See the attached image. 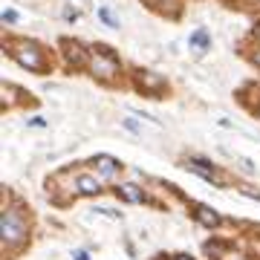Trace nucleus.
I'll list each match as a JSON object with an SVG mask.
<instances>
[{"instance_id": "nucleus-1", "label": "nucleus", "mask_w": 260, "mask_h": 260, "mask_svg": "<svg viewBox=\"0 0 260 260\" xmlns=\"http://www.w3.org/2000/svg\"><path fill=\"white\" fill-rule=\"evenodd\" d=\"M3 52L32 75H49L58 64V52L49 49L35 38H20V35H6L3 38Z\"/></svg>"}, {"instance_id": "nucleus-2", "label": "nucleus", "mask_w": 260, "mask_h": 260, "mask_svg": "<svg viewBox=\"0 0 260 260\" xmlns=\"http://www.w3.org/2000/svg\"><path fill=\"white\" fill-rule=\"evenodd\" d=\"M127 70L130 67H124V61L119 58V52L110 44H102V41L90 44V64H87L90 78H95L104 87H116V84H124Z\"/></svg>"}, {"instance_id": "nucleus-3", "label": "nucleus", "mask_w": 260, "mask_h": 260, "mask_svg": "<svg viewBox=\"0 0 260 260\" xmlns=\"http://www.w3.org/2000/svg\"><path fill=\"white\" fill-rule=\"evenodd\" d=\"M0 237L6 251H20L29 243V211L20 205H6L0 217Z\"/></svg>"}, {"instance_id": "nucleus-4", "label": "nucleus", "mask_w": 260, "mask_h": 260, "mask_svg": "<svg viewBox=\"0 0 260 260\" xmlns=\"http://www.w3.org/2000/svg\"><path fill=\"white\" fill-rule=\"evenodd\" d=\"M127 84L133 87V93L145 95V99H165V95H171V81L165 75H159L156 70H148V67H130Z\"/></svg>"}, {"instance_id": "nucleus-5", "label": "nucleus", "mask_w": 260, "mask_h": 260, "mask_svg": "<svg viewBox=\"0 0 260 260\" xmlns=\"http://www.w3.org/2000/svg\"><path fill=\"white\" fill-rule=\"evenodd\" d=\"M55 52H58V61H61V67H64L67 73H87V64H90V44L64 35L58 41Z\"/></svg>"}, {"instance_id": "nucleus-6", "label": "nucleus", "mask_w": 260, "mask_h": 260, "mask_svg": "<svg viewBox=\"0 0 260 260\" xmlns=\"http://www.w3.org/2000/svg\"><path fill=\"white\" fill-rule=\"evenodd\" d=\"M182 165H185V171H191L194 177L205 179V182H211V185H217V188H225L229 182H232L214 162H208V159H203V156H185Z\"/></svg>"}, {"instance_id": "nucleus-7", "label": "nucleus", "mask_w": 260, "mask_h": 260, "mask_svg": "<svg viewBox=\"0 0 260 260\" xmlns=\"http://www.w3.org/2000/svg\"><path fill=\"white\" fill-rule=\"evenodd\" d=\"M90 165L95 168V174H99L104 182H113V179L124 171V165H121L116 156H110V153H95V156L90 159Z\"/></svg>"}, {"instance_id": "nucleus-8", "label": "nucleus", "mask_w": 260, "mask_h": 260, "mask_svg": "<svg viewBox=\"0 0 260 260\" xmlns=\"http://www.w3.org/2000/svg\"><path fill=\"white\" fill-rule=\"evenodd\" d=\"M188 208H191L194 220L203 225V229H211V232H214V229H220V225H223V217L214 211L211 205H205V203H188Z\"/></svg>"}, {"instance_id": "nucleus-9", "label": "nucleus", "mask_w": 260, "mask_h": 260, "mask_svg": "<svg viewBox=\"0 0 260 260\" xmlns=\"http://www.w3.org/2000/svg\"><path fill=\"white\" fill-rule=\"evenodd\" d=\"M75 194H81V197L104 194V179L99 174H75Z\"/></svg>"}, {"instance_id": "nucleus-10", "label": "nucleus", "mask_w": 260, "mask_h": 260, "mask_svg": "<svg viewBox=\"0 0 260 260\" xmlns=\"http://www.w3.org/2000/svg\"><path fill=\"white\" fill-rule=\"evenodd\" d=\"M113 194L119 197V200H124V203H133V205H145V203H150V197L145 194V188L133 185V182H116Z\"/></svg>"}, {"instance_id": "nucleus-11", "label": "nucleus", "mask_w": 260, "mask_h": 260, "mask_svg": "<svg viewBox=\"0 0 260 260\" xmlns=\"http://www.w3.org/2000/svg\"><path fill=\"white\" fill-rule=\"evenodd\" d=\"M3 99H9L6 107H15V104H35V99H32L26 90L15 87V84H3Z\"/></svg>"}, {"instance_id": "nucleus-12", "label": "nucleus", "mask_w": 260, "mask_h": 260, "mask_svg": "<svg viewBox=\"0 0 260 260\" xmlns=\"http://www.w3.org/2000/svg\"><path fill=\"white\" fill-rule=\"evenodd\" d=\"M188 47H194L197 52H208L211 49V32L208 29H194L188 35Z\"/></svg>"}, {"instance_id": "nucleus-13", "label": "nucleus", "mask_w": 260, "mask_h": 260, "mask_svg": "<svg viewBox=\"0 0 260 260\" xmlns=\"http://www.w3.org/2000/svg\"><path fill=\"white\" fill-rule=\"evenodd\" d=\"M240 52H243V58H246L251 67H257L260 70V44L257 41H251L249 38V44H240Z\"/></svg>"}, {"instance_id": "nucleus-14", "label": "nucleus", "mask_w": 260, "mask_h": 260, "mask_svg": "<svg viewBox=\"0 0 260 260\" xmlns=\"http://www.w3.org/2000/svg\"><path fill=\"white\" fill-rule=\"evenodd\" d=\"M99 20H104V23H107L110 29H119V26H121L119 18H116V15H113V12L107 9V6H99Z\"/></svg>"}, {"instance_id": "nucleus-15", "label": "nucleus", "mask_w": 260, "mask_h": 260, "mask_svg": "<svg viewBox=\"0 0 260 260\" xmlns=\"http://www.w3.org/2000/svg\"><path fill=\"white\" fill-rule=\"evenodd\" d=\"M0 18H3V23H6V26H18V23H20V15L15 9H3V15H0Z\"/></svg>"}, {"instance_id": "nucleus-16", "label": "nucleus", "mask_w": 260, "mask_h": 260, "mask_svg": "<svg viewBox=\"0 0 260 260\" xmlns=\"http://www.w3.org/2000/svg\"><path fill=\"white\" fill-rule=\"evenodd\" d=\"M121 127H127L130 133H136V136H142V127H139V124H136L133 119H124V121H121Z\"/></svg>"}, {"instance_id": "nucleus-17", "label": "nucleus", "mask_w": 260, "mask_h": 260, "mask_svg": "<svg viewBox=\"0 0 260 260\" xmlns=\"http://www.w3.org/2000/svg\"><path fill=\"white\" fill-rule=\"evenodd\" d=\"M249 38H251V41H257V44H260V18L254 20V23H251V32H249Z\"/></svg>"}, {"instance_id": "nucleus-18", "label": "nucleus", "mask_w": 260, "mask_h": 260, "mask_svg": "<svg viewBox=\"0 0 260 260\" xmlns=\"http://www.w3.org/2000/svg\"><path fill=\"white\" fill-rule=\"evenodd\" d=\"M78 18H81V15H78L75 9H64V20H67V23H75Z\"/></svg>"}, {"instance_id": "nucleus-19", "label": "nucleus", "mask_w": 260, "mask_h": 260, "mask_svg": "<svg viewBox=\"0 0 260 260\" xmlns=\"http://www.w3.org/2000/svg\"><path fill=\"white\" fill-rule=\"evenodd\" d=\"M73 260H90V254H87L84 249H75L73 251Z\"/></svg>"}, {"instance_id": "nucleus-20", "label": "nucleus", "mask_w": 260, "mask_h": 260, "mask_svg": "<svg viewBox=\"0 0 260 260\" xmlns=\"http://www.w3.org/2000/svg\"><path fill=\"white\" fill-rule=\"evenodd\" d=\"M29 124H32V127H47V119H41V116H35V119H29Z\"/></svg>"}, {"instance_id": "nucleus-21", "label": "nucleus", "mask_w": 260, "mask_h": 260, "mask_svg": "<svg viewBox=\"0 0 260 260\" xmlns=\"http://www.w3.org/2000/svg\"><path fill=\"white\" fill-rule=\"evenodd\" d=\"M246 191V197H254V200H260V191H251V188H243Z\"/></svg>"}, {"instance_id": "nucleus-22", "label": "nucleus", "mask_w": 260, "mask_h": 260, "mask_svg": "<svg viewBox=\"0 0 260 260\" xmlns=\"http://www.w3.org/2000/svg\"><path fill=\"white\" fill-rule=\"evenodd\" d=\"M168 260H194V257H188V254H174V257H168Z\"/></svg>"}, {"instance_id": "nucleus-23", "label": "nucleus", "mask_w": 260, "mask_h": 260, "mask_svg": "<svg viewBox=\"0 0 260 260\" xmlns=\"http://www.w3.org/2000/svg\"><path fill=\"white\" fill-rule=\"evenodd\" d=\"M251 113H254V119H260V102L254 104V107H251Z\"/></svg>"}]
</instances>
